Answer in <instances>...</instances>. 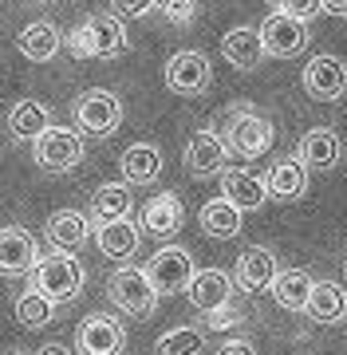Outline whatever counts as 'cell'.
Returning a JSON list of instances; mask_svg holds the SVG:
<instances>
[{
    "label": "cell",
    "mask_w": 347,
    "mask_h": 355,
    "mask_svg": "<svg viewBox=\"0 0 347 355\" xmlns=\"http://www.w3.org/2000/svg\"><path fill=\"white\" fill-rule=\"evenodd\" d=\"M209 79H213V67H209L206 51H178V55H170L166 64V87L174 95H202L209 87Z\"/></svg>",
    "instance_id": "30bf717a"
},
{
    "label": "cell",
    "mask_w": 347,
    "mask_h": 355,
    "mask_svg": "<svg viewBox=\"0 0 347 355\" xmlns=\"http://www.w3.org/2000/svg\"><path fill=\"white\" fill-rule=\"evenodd\" d=\"M8 355H24V352H8Z\"/></svg>",
    "instance_id": "f35d334b"
},
{
    "label": "cell",
    "mask_w": 347,
    "mask_h": 355,
    "mask_svg": "<svg viewBox=\"0 0 347 355\" xmlns=\"http://www.w3.org/2000/svg\"><path fill=\"white\" fill-rule=\"evenodd\" d=\"M154 8H162V16H170L174 24H193L197 0H154Z\"/></svg>",
    "instance_id": "1f68e13d"
},
{
    "label": "cell",
    "mask_w": 347,
    "mask_h": 355,
    "mask_svg": "<svg viewBox=\"0 0 347 355\" xmlns=\"http://www.w3.org/2000/svg\"><path fill=\"white\" fill-rule=\"evenodd\" d=\"M202 229H206V237H237L241 233V209H233L225 198H213V202L202 205Z\"/></svg>",
    "instance_id": "f1b7e54d"
},
{
    "label": "cell",
    "mask_w": 347,
    "mask_h": 355,
    "mask_svg": "<svg viewBox=\"0 0 347 355\" xmlns=\"http://www.w3.org/2000/svg\"><path fill=\"white\" fill-rule=\"evenodd\" d=\"M344 320H347V316H344Z\"/></svg>",
    "instance_id": "b9f144b4"
},
{
    "label": "cell",
    "mask_w": 347,
    "mask_h": 355,
    "mask_svg": "<svg viewBox=\"0 0 347 355\" xmlns=\"http://www.w3.org/2000/svg\"><path fill=\"white\" fill-rule=\"evenodd\" d=\"M36 355H71V352H67L64 343H44V347H39Z\"/></svg>",
    "instance_id": "74e56055"
},
{
    "label": "cell",
    "mask_w": 347,
    "mask_h": 355,
    "mask_svg": "<svg viewBox=\"0 0 347 355\" xmlns=\"http://www.w3.org/2000/svg\"><path fill=\"white\" fill-rule=\"evenodd\" d=\"M186 296H190V304L197 308V312H213V308L229 304L233 280H229V272H221V268H202V272L190 277Z\"/></svg>",
    "instance_id": "2e32d148"
},
{
    "label": "cell",
    "mask_w": 347,
    "mask_h": 355,
    "mask_svg": "<svg viewBox=\"0 0 347 355\" xmlns=\"http://www.w3.org/2000/svg\"><path fill=\"white\" fill-rule=\"evenodd\" d=\"M107 292H111V300L134 320H150L154 308H158V292L150 288V280H146L142 268H118L115 277H111V284H107Z\"/></svg>",
    "instance_id": "8992f818"
},
{
    "label": "cell",
    "mask_w": 347,
    "mask_h": 355,
    "mask_svg": "<svg viewBox=\"0 0 347 355\" xmlns=\"http://www.w3.org/2000/svg\"><path fill=\"white\" fill-rule=\"evenodd\" d=\"M118 170L127 178V186H150L162 174V150H158L154 142H134V146L123 150Z\"/></svg>",
    "instance_id": "d6986e66"
},
{
    "label": "cell",
    "mask_w": 347,
    "mask_h": 355,
    "mask_svg": "<svg viewBox=\"0 0 347 355\" xmlns=\"http://www.w3.org/2000/svg\"><path fill=\"white\" fill-rule=\"evenodd\" d=\"M344 272H347V257H344Z\"/></svg>",
    "instance_id": "ab89813d"
},
{
    "label": "cell",
    "mask_w": 347,
    "mask_h": 355,
    "mask_svg": "<svg viewBox=\"0 0 347 355\" xmlns=\"http://www.w3.org/2000/svg\"><path fill=\"white\" fill-rule=\"evenodd\" d=\"M130 209H134V198H130L127 182H107L91 198V214H95L99 225H107V221H127Z\"/></svg>",
    "instance_id": "484cf974"
},
{
    "label": "cell",
    "mask_w": 347,
    "mask_h": 355,
    "mask_svg": "<svg viewBox=\"0 0 347 355\" xmlns=\"http://www.w3.org/2000/svg\"><path fill=\"white\" fill-rule=\"evenodd\" d=\"M75 347L79 355H123L127 347V328L107 312H95L75 328Z\"/></svg>",
    "instance_id": "ba28073f"
},
{
    "label": "cell",
    "mask_w": 347,
    "mask_h": 355,
    "mask_svg": "<svg viewBox=\"0 0 347 355\" xmlns=\"http://www.w3.org/2000/svg\"><path fill=\"white\" fill-rule=\"evenodd\" d=\"M16 48L24 51L32 64H48V60H55V51L64 48V36H60V28H55V24L36 20V24H28L24 32H20Z\"/></svg>",
    "instance_id": "d4e9b609"
},
{
    "label": "cell",
    "mask_w": 347,
    "mask_h": 355,
    "mask_svg": "<svg viewBox=\"0 0 347 355\" xmlns=\"http://www.w3.org/2000/svg\"><path fill=\"white\" fill-rule=\"evenodd\" d=\"M276 272H281V265H276V257L265 249V245H253V249H244L241 257H237V284H241L244 292H265L272 288V280H276Z\"/></svg>",
    "instance_id": "e0dca14e"
},
{
    "label": "cell",
    "mask_w": 347,
    "mask_h": 355,
    "mask_svg": "<svg viewBox=\"0 0 347 355\" xmlns=\"http://www.w3.org/2000/svg\"><path fill=\"white\" fill-rule=\"evenodd\" d=\"M75 123H79V130L107 139V135H115L118 123H123V103H118V95H111V91H103V87L83 91L75 99Z\"/></svg>",
    "instance_id": "52a82bcc"
},
{
    "label": "cell",
    "mask_w": 347,
    "mask_h": 355,
    "mask_svg": "<svg viewBox=\"0 0 347 355\" xmlns=\"http://www.w3.org/2000/svg\"><path fill=\"white\" fill-rule=\"evenodd\" d=\"M320 12H332V16H347V0H320Z\"/></svg>",
    "instance_id": "8d00e7d4"
},
{
    "label": "cell",
    "mask_w": 347,
    "mask_h": 355,
    "mask_svg": "<svg viewBox=\"0 0 347 355\" xmlns=\"http://www.w3.org/2000/svg\"><path fill=\"white\" fill-rule=\"evenodd\" d=\"M312 284H316V280H312L304 268H284V272H276V280H272V296H276V304L288 308V312H304Z\"/></svg>",
    "instance_id": "83f0119b"
},
{
    "label": "cell",
    "mask_w": 347,
    "mask_h": 355,
    "mask_svg": "<svg viewBox=\"0 0 347 355\" xmlns=\"http://www.w3.org/2000/svg\"><path fill=\"white\" fill-rule=\"evenodd\" d=\"M269 4H281V0H269Z\"/></svg>",
    "instance_id": "60d3db41"
},
{
    "label": "cell",
    "mask_w": 347,
    "mask_h": 355,
    "mask_svg": "<svg viewBox=\"0 0 347 355\" xmlns=\"http://www.w3.org/2000/svg\"><path fill=\"white\" fill-rule=\"evenodd\" d=\"M87 237H91V225L79 209H60V214L48 217V241L55 245V253L75 257V249L87 241Z\"/></svg>",
    "instance_id": "44dd1931"
},
{
    "label": "cell",
    "mask_w": 347,
    "mask_h": 355,
    "mask_svg": "<svg viewBox=\"0 0 347 355\" xmlns=\"http://www.w3.org/2000/svg\"><path fill=\"white\" fill-rule=\"evenodd\" d=\"M221 55H225L237 71H253V67H260V60H265L260 32L257 28H233V32H225V40H221Z\"/></svg>",
    "instance_id": "7402d4cb"
},
{
    "label": "cell",
    "mask_w": 347,
    "mask_h": 355,
    "mask_svg": "<svg viewBox=\"0 0 347 355\" xmlns=\"http://www.w3.org/2000/svg\"><path fill=\"white\" fill-rule=\"evenodd\" d=\"M36 265V241L24 225H4L0 229V272L4 277H24Z\"/></svg>",
    "instance_id": "4fadbf2b"
},
{
    "label": "cell",
    "mask_w": 347,
    "mask_h": 355,
    "mask_svg": "<svg viewBox=\"0 0 347 355\" xmlns=\"http://www.w3.org/2000/svg\"><path fill=\"white\" fill-rule=\"evenodd\" d=\"M276 12L292 16V20H300V24H308V16L320 12V0H281V4H276Z\"/></svg>",
    "instance_id": "d6a6232c"
},
{
    "label": "cell",
    "mask_w": 347,
    "mask_h": 355,
    "mask_svg": "<svg viewBox=\"0 0 347 355\" xmlns=\"http://www.w3.org/2000/svg\"><path fill=\"white\" fill-rule=\"evenodd\" d=\"M344 154V142L332 127H312L304 139H300V162L304 170H332Z\"/></svg>",
    "instance_id": "ac0fdd59"
},
{
    "label": "cell",
    "mask_w": 347,
    "mask_h": 355,
    "mask_svg": "<svg viewBox=\"0 0 347 355\" xmlns=\"http://www.w3.org/2000/svg\"><path fill=\"white\" fill-rule=\"evenodd\" d=\"M95 241H99V253L111 257V261H127V257L139 253V241L142 233L134 221H107V225H99V233H95Z\"/></svg>",
    "instance_id": "cb8c5ba5"
},
{
    "label": "cell",
    "mask_w": 347,
    "mask_h": 355,
    "mask_svg": "<svg viewBox=\"0 0 347 355\" xmlns=\"http://www.w3.org/2000/svg\"><path fill=\"white\" fill-rule=\"evenodd\" d=\"M237 320H241V312L233 308V300H229V304H221V308H213V312H206V324H209V328H233Z\"/></svg>",
    "instance_id": "836d02e7"
},
{
    "label": "cell",
    "mask_w": 347,
    "mask_h": 355,
    "mask_svg": "<svg viewBox=\"0 0 347 355\" xmlns=\"http://www.w3.org/2000/svg\"><path fill=\"white\" fill-rule=\"evenodd\" d=\"M52 320H55V304L44 300L36 288H24L16 296V324L20 328H48Z\"/></svg>",
    "instance_id": "f546056e"
},
{
    "label": "cell",
    "mask_w": 347,
    "mask_h": 355,
    "mask_svg": "<svg viewBox=\"0 0 347 355\" xmlns=\"http://www.w3.org/2000/svg\"><path fill=\"white\" fill-rule=\"evenodd\" d=\"M221 198L233 205V209H260L269 190H265V178H257L253 170H221Z\"/></svg>",
    "instance_id": "9a60e30c"
},
{
    "label": "cell",
    "mask_w": 347,
    "mask_h": 355,
    "mask_svg": "<svg viewBox=\"0 0 347 355\" xmlns=\"http://www.w3.org/2000/svg\"><path fill=\"white\" fill-rule=\"evenodd\" d=\"M257 32H260L265 55H272V60H296L308 48V24H300V20H292L284 12H272L265 20V28H257Z\"/></svg>",
    "instance_id": "9c48e42d"
},
{
    "label": "cell",
    "mask_w": 347,
    "mask_h": 355,
    "mask_svg": "<svg viewBox=\"0 0 347 355\" xmlns=\"http://www.w3.org/2000/svg\"><path fill=\"white\" fill-rule=\"evenodd\" d=\"M83 280H87V272H83V265L71 253L36 257V265H32V288L44 300H52V304L75 300L79 292H83Z\"/></svg>",
    "instance_id": "7a4b0ae2"
},
{
    "label": "cell",
    "mask_w": 347,
    "mask_h": 355,
    "mask_svg": "<svg viewBox=\"0 0 347 355\" xmlns=\"http://www.w3.org/2000/svg\"><path fill=\"white\" fill-rule=\"evenodd\" d=\"M123 16H146L150 8H154V0H111Z\"/></svg>",
    "instance_id": "e575fe53"
},
{
    "label": "cell",
    "mask_w": 347,
    "mask_h": 355,
    "mask_svg": "<svg viewBox=\"0 0 347 355\" xmlns=\"http://www.w3.org/2000/svg\"><path fill=\"white\" fill-rule=\"evenodd\" d=\"M52 127V111L44 107L39 99H20L12 103V111H8V130H12L16 139H39L44 130Z\"/></svg>",
    "instance_id": "4316f807"
},
{
    "label": "cell",
    "mask_w": 347,
    "mask_h": 355,
    "mask_svg": "<svg viewBox=\"0 0 347 355\" xmlns=\"http://www.w3.org/2000/svg\"><path fill=\"white\" fill-rule=\"evenodd\" d=\"M265 190L269 198H281V202H292V198H304L308 193V170L300 158H281L272 162L269 178H265Z\"/></svg>",
    "instance_id": "ffe728a7"
},
{
    "label": "cell",
    "mask_w": 347,
    "mask_h": 355,
    "mask_svg": "<svg viewBox=\"0 0 347 355\" xmlns=\"http://www.w3.org/2000/svg\"><path fill=\"white\" fill-rule=\"evenodd\" d=\"M225 158H229V150H225V142H221L217 130H197L186 142V170H190V178L221 174L225 170Z\"/></svg>",
    "instance_id": "7c38bea8"
},
{
    "label": "cell",
    "mask_w": 347,
    "mask_h": 355,
    "mask_svg": "<svg viewBox=\"0 0 347 355\" xmlns=\"http://www.w3.org/2000/svg\"><path fill=\"white\" fill-rule=\"evenodd\" d=\"M67 48L75 60H115L127 51V28L115 16H87L67 36Z\"/></svg>",
    "instance_id": "3957f363"
},
{
    "label": "cell",
    "mask_w": 347,
    "mask_h": 355,
    "mask_svg": "<svg viewBox=\"0 0 347 355\" xmlns=\"http://www.w3.org/2000/svg\"><path fill=\"white\" fill-rule=\"evenodd\" d=\"M316 324H339L347 316V292L335 284V280H316L308 292V304H304Z\"/></svg>",
    "instance_id": "603a6c76"
},
{
    "label": "cell",
    "mask_w": 347,
    "mask_h": 355,
    "mask_svg": "<svg viewBox=\"0 0 347 355\" xmlns=\"http://www.w3.org/2000/svg\"><path fill=\"white\" fill-rule=\"evenodd\" d=\"M202 347H206V331L193 328V324H181L154 343V355H202Z\"/></svg>",
    "instance_id": "4dcf8cb0"
},
{
    "label": "cell",
    "mask_w": 347,
    "mask_h": 355,
    "mask_svg": "<svg viewBox=\"0 0 347 355\" xmlns=\"http://www.w3.org/2000/svg\"><path fill=\"white\" fill-rule=\"evenodd\" d=\"M272 139H276L272 123L249 103H237L225 119V130H221L225 150H233L237 158H265L272 150Z\"/></svg>",
    "instance_id": "6da1fadb"
},
{
    "label": "cell",
    "mask_w": 347,
    "mask_h": 355,
    "mask_svg": "<svg viewBox=\"0 0 347 355\" xmlns=\"http://www.w3.org/2000/svg\"><path fill=\"white\" fill-rule=\"evenodd\" d=\"M32 158L48 174H67L83 162V135L67 127H48L39 139H32Z\"/></svg>",
    "instance_id": "277c9868"
},
{
    "label": "cell",
    "mask_w": 347,
    "mask_h": 355,
    "mask_svg": "<svg viewBox=\"0 0 347 355\" xmlns=\"http://www.w3.org/2000/svg\"><path fill=\"white\" fill-rule=\"evenodd\" d=\"M186 221V209H181V198L178 193H154L150 202L142 205V233H150V237H174Z\"/></svg>",
    "instance_id": "5bb4252c"
},
{
    "label": "cell",
    "mask_w": 347,
    "mask_h": 355,
    "mask_svg": "<svg viewBox=\"0 0 347 355\" xmlns=\"http://www.w3.org/2000/svg\"><path fill=\"white\" fill-rule=\"evenodd\" d=\"M217 355H257V347H253L249 340H229V343H221Z\"/></svg>",
    "instance_id": "d590c367"
},
{
    "label": "cell",
    "mask_w": 347,
    "mask_h": 355,
    "mask_svg": "<svg viewBox=\"0 0 347 355\" xmlns=\"http://www.w3.org/2000/svg\"><path fill=\"white\" fill-rule=\"evenodd\" d=\"M142 272H146V280H150V288L158 296H174V292H186V284H190V277L197 268H193V257L181 245H166V249H158L146 261Z\"/></svg>",
    "instance_id": "5b68a950"
},
{
    "label": "cell",
    "mask_w": 347,
    "mask_h": 355,
    "mask_svg": "<svg viewBox=\"0 0 347 355\" xmlns=\"http://www.w3.org/2000/svg\"><path fill=\"white\" fill-rule=\"evenodd\" d=\"M304 91L320 103H335L347 91V64L339 55H328V51L308 60V67H304Z\"/></svg>",
    "instance_id": "8fae6325"
}]
</instances>
